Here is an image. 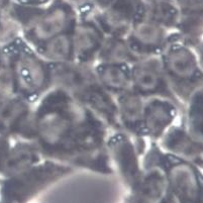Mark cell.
Returning a JSON list of instances; mask_svg holds the SVG:
<instances>
[{
	"instance_id": "cell-1",
	"label": "cell",
	"mask_w": 203,
	"mask_h": 203,
	"mask_svg": "<svg viewBox=\"0 0 203 203\" xmlns=\"http://www.w3.org/2000/svg\"><path fill=\"white\" fill-rule=\"evenodd\" d=\"M33 128L43 159L74 169L114 173L106 147L109 128L65 91L51 88L33 104Z\"/></svg>"
},
{
	"instance_id": "cell-2",
	"label": "cell",
	"mask_w": 203,
	"mask_h": 203,
	"mask_svg": "<svg viewBox=\"0 0 203 203\" xmlns=\"http://www.w3.org/2000/svg\"><path fill=\"white\" fill-rule=\"evenodd\" d=\"M12 72L14 91L35 104L51 89V68L22 36L3 47Z\"/></svg>"
},
{
	"instance_id": "cell-3",
	"label": "cell",
	"mask_w": 203,
	"mask_h": 203,
	"mask_svg": "<svg viewBox=\"0 0 203 203\" xmlns=\"http://www.w3.org/2000/svg\"><path fill=\"white\" fill-rule=\"evenodd\" d=\"M160 58L171 90L179 102L185 103L203 81L195 53L190 46L178 38L175 31Z\"/></svg>"
},
{
	"instance_id": "cell-4",
	"label": "cell",
	"mask_w": 203,
	"mask_h": 203,
	"mask_svg": "<svg viewBox=\"0 0 203 203\" xmlns=\"http://www.w3.org/2000/svg\"><path fill=\"white\" fill-rule=\"evenodd\" d=\"M78 18V14L70 6L59 3L43 10L26 8L16 21L22 39L35 49L54 36L70 32Z\"/></svg>"
},
{
	"instance_id": "cell-5",
	"label": "cell",
	"mask_w": 203,
	"mask_h": 203,
	"mask_svg": "<svg viewBox=\"0 0 203 203\" xmlns=\"http://www.w3.org/2000/svg\"><path fill=\"white\" fill-rule=\"evenodd\" d=\"M144 138L134 137L125 131L110 130L106 147L114 171L128 185L133 186L144 172L143 156L148 147Z\"/></svg>"
},
{
	"instance_id": "cell-6",
	"label": "cell",
	"mask_w": 203,
	"mask_h": 203,
	"mask_svg": "<svg viewBox=\"0 0 203 203\" xmlns=\"http://www.w3.org/2000/svg\"><path fill=\"white\" fill-rule=\"evenodd\" d=\"M130 81L131 89L144 98L159 96L179 102L168 83L160 56L143 57L131 64Z\"/></svg>"
},
{
	"instance_id": "cell-7",
	"label": "cell",
	"mask_w": 203,
	"mask_h": 203,
	"mask_svg": "<svg viewBox=\"0 0 203 203\" xmlns=\"http://www.w3.org/2000/svg\"><path fill=\"white\" fill-rule=\"evenodd\" d=\"M0 102V134L8 138L33 141V104L16 94Z\"/></svg>"
},
{
	"instance_id": "cell-8",
	"label": "cell",
	"mask_w": 203,
	"mask_h": 203,
	"mask_svg": "<svg viewBox=\"0 0 203 203\" xmlns=\"http://www.w3.org/2000/svg\"><path fill=\"white\" fill-rule=\"evenodd\" d=\"M51 88H58L80 101L98 80L94 65L77 63L74 61L50 64Z\"/></svg>"
},
{
	"instance_id": "cell-9",
	"label": "cell",
	"mask_w": 203,
	"mask_h": 203,
	"mask_svg": "<svg viewBox=\"0 0 203 203\" xmlns=\"http://www.w3.org/2000/svg\"><path fill=\"white\" fill-rule=\"evenodd\" d=\"M180 103L166 97L144 99L141 135L148 141H158L177 120Z\"/></svg>"
},
{
	"instance_id": "cell-10",
	"label": "cell",
	"mask_w": 203,
	"mask_h": 203,
	"mask_svg": "<svg viewBox=\"0 0 203 203\" xmlns=\"http://www.w3.org/2000/svg\"><path fill=\"white\" fill-rule=\"evenodd\" d=\"M174 32L141 16L134 22L125 39L138 58L160 56Z\"/></svg>"
},
{
	"instance_id": "cell-11",
	"label": "cell",
	"mask_w": 203,
	"mask_h": 203,
	"mask_svg": "<svg viewBox=\"0 0 203 203\" xmlns=\"http://www.w3.org/2000/svg\"><path fill=\"white\" fill-rule=\"evenodd\" d=\"M105 36L93 17L78 18L71 30L73 61L95 65Z\"/></svg>"
},
{
	"instance_id": "cell-12",
	"label": "cell",
	"mask_w": 203,
	"mask_h": 203,
	"mask_svg": "<svg viewBox=\"0 0 203 203\" xmlns=\"http://www.w3.org/2000/svg\"><path fill=\"white\" fill-rule=\"evenodd\" d=\"M141 16L143 6H133L128 1H119L111 3L93 18L105 35L125 38L134 22Z\"/></svg>"
},
{
	"instance_id": "cell-13",
	"label": "cell",
	"mask_w": 203,
	"mask_h": 203,
	"mask_svg": "<svg viewBox=\"0 0 203 203\" xmlns=\"http://www.w3.org/2000/svg\"><path fill=\"white\" fill-rule=\"evenodd\" d=\"M157 144L166 153L195 165L203 161V143L192 137L183 124L172 125Z\"/></svg>"
},
{
	"instance_id": "cell-14",
	"label": "cell",
	"mask_w": 203,
	"mask_h": 203,
	"mask_svg": "<svg viewBox=\"0 0 203 203\" xmlns=\"http://www.w3.org/2000/svg\"><path fill=\"white\" fill-rule=\"evenodd\" d=\"M117 105V118L119 129L134 137L143 138L141 135L144 99L131 89L115 97Z\"/></svg>"
},
{
	"instance_id": "cell-15",
	"label": "cell",
	"mask_w": 203,
	"mask_h": 203,
	"mask_svg": "<svg viewBox=\"0 0 203 203\" xmlns=\"http://www.w3.org/2000/svg\"><path fill=\"white\" fill-rule=\"evenodd\" d=\"M43 159L40 151L35 141L15 140L14 143L10 145L2 169L11 177L32 167Z\"/></svg>"
},
{
	"instance_id": "cell-16",
	"label": "cell",
	"mask_w": 203,
	"mask_h": 203,
	"mask_svg": "<svg viewBox=\"0 0 203 203\" xmlns=\"http://www.w3.org/2000/svg\"><path fill=\"white\" fill-rule=\"evenodd\" d=\"M94 71L99 84L113 96L116 97L131 88L130 65L96 63Z\"/></svg>"
},
{
	"instance_id": "cell-17",
	"label": "cell",
	"mask_w": 203,
	"mask_h": 203,
	"mask_svg": "<svg viewBox=\"0 0 203 203\" xmlns=\"http://www.w3.org/2000/svg\"><path fill=\"white\" fill-rule=\"evenodd\" d=\"M138 59L140 58L130 49L125 38L106 35L98 54L96 63L131 65Z\"/></svg>"
},
{
	"instance_id": "cell-18",
	"label": "cell",
	"mask_w": 203,
	"mask_h": 203,
	"mask_svg": "<svg viewBox=\"0 0 203 203\" xmlns=\"http://www.w3.org/2000/svg\"><path fill=\"white\" fill-rule=\"evenodd\" d=\"M35 50L49 64H59L73 61L71 31L54 36L40 43Z\"/></svg>"
}]
</instances>
